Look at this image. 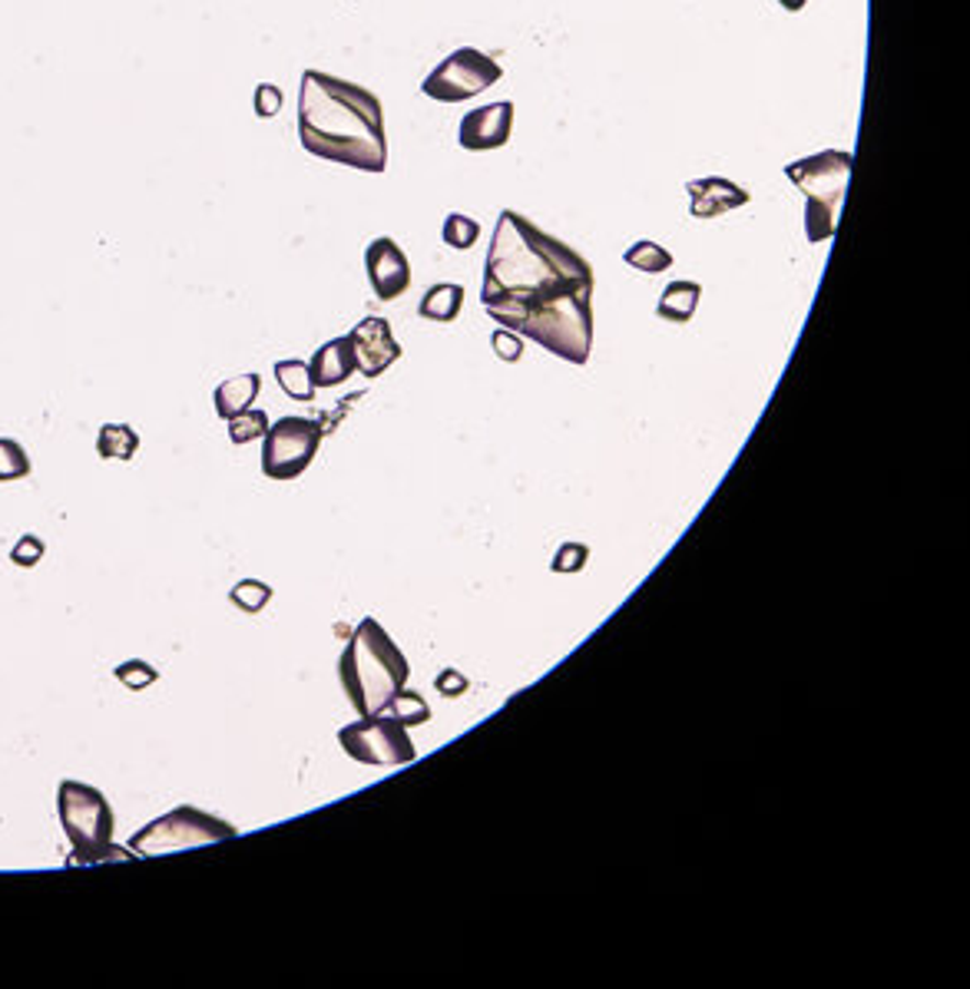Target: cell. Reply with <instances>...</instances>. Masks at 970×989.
I'll return each mask as SVG.
<instances>
[{
	"instance_id": "83f0119b",
	"label": "cell",
	"mask_w": 970,
	"mask_h": 989,
	"mask_svg": "<svg viewBox=\"0 0 970 989\" xmlns=\"http://www.w3.org/2000/svg\"><path fill=\"white\" fill-rule=\"evenodd\" d=\"M590 559V549L587 546H579V543H566V546H560L556 549V556H553V562H550V569L553 572H576V569H584V562Z\"/></svg>"
},
{
	"instance_id": "5b68a950",
	"label": "cell",
	"mask_w": 970,
	"mask_h": 989,
	"mask_svg": "<svg viewBox=\"0 0 970 989\" xmlns=\"http://www.w3.org/2000/svg\"><path fill=\"white\" fill-rule=\"evenodd\" d=\"M855 156L845 149H825L809 159H796L786 166V175L805 195V236L809 242H828L835 236L838 209L851 179Z\"/></svg>"
},
{
	"instance_id": "8992f818",
	"label": "cell",
	"mask_w": 970,
	"mask_h": 989,
	"mask_svg": "<svg viewBox=\"0 0 970 989\" xmlns=\"http://www.w3.org/2000/svg\"><path fill=\"white\" fill-rule=\"evenodd\" d=\"M229 838H236V828L229 821L182 805V808H172L169 815L149 821L143 831H136L129 838V851L139 857H159V854H176V851L203 848V844H216V841H229Z\"/></svg>"
},
{
	"instance_id": "ac0fdd59",
	"label": "cell",
	"mask_w": 970,
	"mask_h": 989,
	"mask_svg": "<svg viewBox=\"0 0 970 989\" xmlns=\"http://www.w3.org/2000/svg\"><path fill=\"white\" fill-rule=\"evenodd\" d=\"M139 451V434L129 424H103L97 437V454L103 461H133Z\"/></svg>"
},
{
	"instance_id": "484cf974",
	"label": "cell",
	"mask_w": 970,
	"mask_h": 989,
	"mask_svg": "<svg viewBox=\"0 0 970 989\" xmlns=\"http://www.w3.org/2000/svg\"><path fill=\"white\" fill-rule=\"evenodd\" d=\"M392 715L402 725H425L431 718V708H428V702L418 692H398L395 702H392Z\"/></svg>"
},
{
	"instance_id": "e0dca14e",
	"label": "cell",
	"mask_w": 970,
	"mask_h": 989,
	"mask_svg": "<svg viewBox=\"0 0 970 989\" xmlns=\"http://www.w3.org/2000/svg\"><path fill=\"white\" fill-rule=\"evenodd\" d=\"M461 305H464V285L444 282V285H435L421 298L418 315L428 318V321H454L461 315Z\"/></svg>"
},
{
	"instance_id": "7a4b0ae2",
	"label": "cell",
	"mask_w": 970,
	"mask_h": 989,
	"mask_svg": "<svg viewBox=\"0 0 970 989\" xmlns=\"http://www.w3.org/2000/svg\"><path fill=\"white\" fill-rule=\"evenodd\" d=\"M298 139L305 152L361 172L387 169L381 100L341 77L305 70L298 90Z\"/></svg>"
},
{
	"instance_id": "9a60e30c",
	"label": "cell",
	"mask_w": 970,
	"mask_h": 989,
	"mask_svg": "<svg viewBox=\"0 0 970 989\" xmlns=\"http://www.w3.org/2000/svg\"><path fill=\"white\" fill-rule=\"evenodd\" d=\"M259 387H262V377L259 374H236L229 380H223L213 394V405H216V414L223 421H233L236 414L249 411L252 401L259 398Z\"/></svg>"
},
{
	"instance_id": "8fae6325",
	"label": "cell",
	"mask_w": 970,
	"mask_h": 989,
	"mask_svg": "<svg viewBox=\"0 0 970 989\" xmlns=\"http://www.w3.org/2000/svg\"><path fill=\"white\" fill-rule=\"evenodd\" d=\"M351 348H354V364L364 377H377L402 357V344L392 334V325L384 318H364L351 328Z\"/></svg>"
},
{
	"instance_id": "30bf717a",
	"label": "cell",
	"mask_w": 970,
	"mask_h": 989,
	"mask_svg": "<svg viewBox=\"0 0 970 989\" xmlns=\"http://www.w3.org/2000/svg\"><path fill=\"white\" fill-rule=\"evenodd\" d=\"M364 269L381 302H395L411 288V262L395 239H374L364 252Z\"/></svg>"
},
{
	"instance_id": "ba28073f",
	"label": "cell",
	"mask_w": 970,
	"mask_h": 989,
	"mask_svg": "<svg viewBox=\"0 0 970 989\" xmlns=\"http://www.w3.org/2000/svg\"><path fill=\"white\" fill-rule=\"evenodd\" d=\"M322 447V428L308 418H282L262 437V474L269 480H295L308 470Z\"/></svg>"
},
{
	"instance_id": "3957f363",
	"label": "cell",
	"mask_w": 970,
	"mask_h": 989,
	"mask_svg": "<svg viewBox=\"0 0 970 989\" xmlns=\"http://www.w3.org/2000/svg\"><path fill=\"white\" fill-rule=\"evenodd\" d=\"M338 675H341L345 695L354 705V712L377 715L405 689L411 666L402 656V649L395 646V639L384 633V626L368 616L351 633L348 649L341 652Z\"/></svg>"
},
{
	"instance_id": "2e32d148",
	"label": "cell",
	"mask_w": 970,
	"mask_h": 989,
	"mask_svg": "<svg viewBox=\"0 0 970 989\" xmlns=\"http://www.w3.org/2000/svg\"><path fill=\"white\" fill-rule=\"evenodd\" d=\"M699 295H702V285L699 282H669L659 305H656V315L666 318V321H689L696 305H699Z\"/></svg>"
},
{
	"instance_id": "f546056e",
	"label": "cell",
	"mask_w": 970,
	"mask_h": 989,
	"mask_svg": "<svg viewBox=\"0 0 970 989\" xmlns=\"http://www.w3.org/2000/svg\"><path fill=\"white\" fill-rule=\"evenodd\" d=\"M494 351H497V357H504L507 364H517L520 357H523V341L517 338V331H507V328H500V331H494Z\"/></svg>"
},
{
	"instance_id": "52a82bcc",
	"label": "cell",
	"mask_w": 970,
	"mask_h": 989,
	"mask_svg": "<svg viewBox=\"0 0 970 989\" xmlns=\"http://www.w3.org/2000/svg\"><path fill=\"white\" fill-rule=\"evenodd\" d=\"M341 751L361 764H377V768H395V764H411L418 758L408 725H402L395 715H361V721L348 725L338 731Z\"/></svg>"
},
{
	"instance_id": "277c9868",
	"label": "cell",
	"mask_w": 970,
	"mask_h": 989,
	"mask_svg": "<svg viewBox=\"0 0 970 989\" xmlns=\"http://www.w3.org/2000/svg\"><path fill=\"white\" fill-rule=\"evenodd\" d=\"M57 815L64 825L67 841L74 844L70 864H100L113 857H133V854H116L120 848L113 844V808L103 798V791L83 781H60L57 787Z\"/></svg>"
},
{
	"instance_id": "5bb4252c",
	"label": "cell",
	"mask_w": 970,
	"mask_h": 989,
	"mask_svg": "<svg viewBox=\"0 0 970 989\" xmlns=\"http://www.w3.org/2000/svg\"><path fill=\"white\" fill-rule=\"evenodd\" d=\"M308 371H312V384L315 387H338L348 380V374L358 371L354 364V348H351V338H335L328 344H322L315 351V357L308 361Z\"/></svg>"
},
{
	"instance_id": "4fadbf2b",
	"label": "cell",
	"mask_w": 970,
	"mask_h": 989,
	"mask_svg": "<svg viewBox=\"0 0 970 989\" xmlns=\"http://www.w3.org/2000/svg\"><path fill=\"white\" fill-rule=\"evenodd\" d=\"M686 192H689V209H692L696 219H715V216H725V213L748 203V192L738 189L732 179H722V175L692 179L686 185Z\"/></svg>"
},
{
	"instance_id": "ffe728a7",
	"label": "cell",
	"mask_w": 970,
	"mask_h": 989,
	"mask_svg": "<svg viewBox=\"0 0 970 989\" xmlns=\"http://www.w3.org/2000/svg\"><path fill=\"white\" fill-rule=\"evenodd\" d=\"M627 265L630 269H636V272H646V275H659V272H666L669 265H673V255L659 246V242H650V239H643V242H633L630 249H627Z\"/></svg>"
},
{
	"instance_id": "4316f807",
	"label": "cell",
	"mask_w": 970,
	"mask_h": 989,
	"mask_svg": "<svg viewBox=\"0 0 970 989\" xmlns=\"http://www.w3.org/2000/svg\"><path fill=\"white\" fill-rule=\"evenodd\" d=\"M41 559H44V539L34 536V533H24V536L14 543V549H11V562L21 566V569H31V566H37Z\"/></svg>"
},
{
	"instance_id": "cb8c5ba5",
	"label": "cell",
	"mask_w": 970,
	"mask_h": 989,
	"mask_svg": "<svg viewBox=\"0 0 970 989\" xmlns=\"http://www.w3.org/2000/svg\"><path fill=\"white\" fill-rule=\"evenodd\" d=\"M441 236H444V246H451V249H471V246L477 242V236H481V226H477L471 216L451 213V216L444 219Z\"/></svg>"
},
{
	"instance_id": "4dcf8cb0",
	"label": "cell",
	"mask_w": 970,
	"mask_h": 989,
	"mask_svg": "<svg viewBox=\"0 0 970 989\" xmlns=\"http://www.w3.org/2000/svg\"><path fill=\"white\" fill-rule=\"evenodd\" d=\"M438 692L441 695H448V698H454V695H464L467 692V679L461 675V672H454V669H444L441 675H438Z\"/></svg>"
},
{
	"instance_id": "7c38bea8",
	"label": "cell",
	"mask_w": 970,
	"mask_h": 989,
	"mask_svg": "<svg viewBox=\"0 0 970 989\" xmlns=\"http://www.w3.org/2000/svg\"><path fill=\"white\" fill-rule=\"evenodd\" d=\"M514 129V103L500 100L481 110H471L461 120V146L471 152H487V149H500L507 146Z\"/></svg>"
},
{
	"instance_id": "9c48e42d",
	"label": "cell",
	"mask_w": 970,
	"mask_h": 989,
	"mask_svg": "<svg viewBox=\"0 0 970 989\" xmlns=\"http://www.w3.org/2000/svg\"><path fill=\"white\" fill-rule=\"evenodd\" d=\"M504 77L500 64L474 47H461L451 57L441 60L438 70L428 73V80L421 83V93L438 100V103H464L471 96H477L481 90L494 87Z\"/></svg>"
},
{
	"instance_id": "f1b7e54d",
	"label": "cell",
	"mask_w": 970,
	"mask_h": 989,
	"mask_svg": "<svg viewBox=\"0 0 970 989\" xmlns=\"http://www.w3.org/2000/svg\"><path fill=\"white\" fill-rule=\"evenodd\" d=\"M282 100H285V96H282V90H279L275 83H259V87H256V103H252V106H256V116H259V120H272V116L282 110Z\"/></svg>"
},
{
	"instance_id": "44dd1931",
	"label": "cell",
	"mask_w": 970,
	"mask_h": 989,
	"mask_svg": "<svg viewBox=\"0 0 970 989\" xmlns=\"http://www.w3.org/2000/svg\"><path fill=\"white\" fill-rule=\"evenodd\" d=\"M24 477H31L27 451L11 437H0V484H14V480H24Z\"/></svg>"
},
{
	"instance_id": "603a6c76",
	"label": "cell",
	"mask_w": 970,
	"mask_h": 989,
	"mask_svg": "<svg viewBox=\"0 0 970 989\" xmlns=\"http://www.w3.org/2000/svg\"><path fill=\"white\" fill-rule=\"evenodd\" d=\"M269 431V414L266 411H243L229 421V441L233 444H249V441H259L266 437Z\"/></svg>"
},
{
	"instance_id": "d4e9b609",
	"label": "cell",
	"mask_w": 970,
	"mask_h": 989,
	"mask_svg": "<svg viewBox=\"0 0 970 989\" xmlns=\"http://www.w3.org/2000/svg\"><path fill=\"white\" fill-rule=\"evenodd\" d=\"M113 675H116V682H120L123 689H129V692H139V689H146V685H153V682L159 679L156 666H149V662H143V659H129V662L116 666Z\"/></svg>"
},
{
	"instance_id": "6da1fadb",
	"label": "cell",
	"mask_w": 970,
	"mask_h": 989,
	"mask_svg": "<svg viewBox=\"0 0 970 989\" xmlns=\"http://www.w3.org/2000/svg\"><path fill=\"white\" fill-rule=\"evenodd\" d=\"M481 302L507 331L587 364L594 348V269L566 242L504 209L487 249Z\"/></svg>"
},
{
	"instance_id": "d6986e66",
	"label": "cell",
	"mask_w": 970,
	"mask_h": 989,
	"mask_svg": "<svg viewBox=\"0 0 970 989\" xmlns=\"http://www.w3.org/2000/svg\"><path fill=\"white\" fill-rule=\"evenodd\" d=\"M275 380H279V387L289 394L292 401H312L315 398L312 371H308L305 361H279L275 364Z\"/></svg>"
},
{
	"instance_id": "1f68e13d",
	"label": "cell",
	"mask_w": 970,
	"mask_h": 989,
	"mask_svg": "<svg viewBox=\"0 0 970 989\" xmlns=\"http://www.w3.org/2000/svg\"><path fill=\"white\" fill-rule=\"evenodd\" d=\"M779 4H782V8H786V11H792V14H799V11H802V8H805V4H809V0H779Z\"/></svg>"
},
{
	"instance_id": "7402d4cb",
	"label": "cell",
	"mask_w": 970,
	"mask_h": 989,
	"mask_svg": "<svg viewBox=\"0 0 970 989\" xmlns=\"http://www.w3.org/2000/svg\"><path fill=\"white\" fill-rule=\"evenodd\" d=\"M229 600L243 610V613H262L272 600V586L259 582V579H243L233 586Z\"/></svg>"
}]
</instances>
